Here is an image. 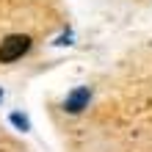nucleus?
<instances>
[{"label": "nucleus", "mask_w": 152, "mask_h": 152, "mask_svg": "<svg viewBox=\"0 0 152 152\" xmlns=\"http://www.w3.org/2000/svg\"><path fill=\"white\" fill-rule=\"evenodd\" d=\"M86 102H88V88H77L75 94H69L66 97V102H64V108L69 113H80L86 108Z\"/></svg>", "instance_id": "nucleus-2"}, {"label": "nucleus", "mask_w": 152, "mask_h": 152, "mask_svg": "<svg viewBox=\"0 0 152 152\" xmlns=\"http://www.w3.org/2000/svg\"><path fill=\"white\" fill-rule=\"evenodd\" d=\"M31 50V39L22 36V33H11L0 42V64H8V61L22 58L25 53Z\"/></svg>", "instance_id": "nucleus-1"}]
</instances>
